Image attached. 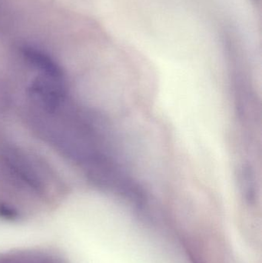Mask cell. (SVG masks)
I'll use <instances>...</instances> for the list:
<instances>
[{
  "label": "cell",
  "mask_w": 262,
  "mask_h": 263,
  "mask_svg": "<svg viewBox=\"0 0 262 263\" xmlns=\"http://www.w3.org/2000/svg\"><path fill=\"white\" fill-rule=\"evenodd\" d=\"M31 95L46 110L55 111L64 100L63 80L42 76L31 85Z\"/></svg>",
  "instance_id": "cell-1"
},
{
  "label": "cell",
  "mask_w": 262,
  "mask_h": 263,
  "mask_svg": "<svg viewBox=\"0 0 262 263\" xmlns=\"http://www.w3.org/2000/svg\"><path fill=\"white\" fill-rule=\"evenodd\" d=\"M20 52L29 64L42 72V76L58 80L64 79V73L59 65L46 52L28 45L21 46Z\"/></svg>",
  "instance_id": "cell-2"
},
{
  "label": "cell",
  "mask_w": 262,
  "mask_h": 263,
  "mask_svg": "<svg viewBox=\"0 0 262 263\" xmlns=\"http://www.w3.org/2000/svg\"><path fill=\"white\" fill-rule=\"evenodd\" d=\"M239 182L246 199L249 202L254 200L255 196V174L249 164H245L240 168Z\"/></svg>",
  "instance_id": "cell-3"
}]
</instances>
